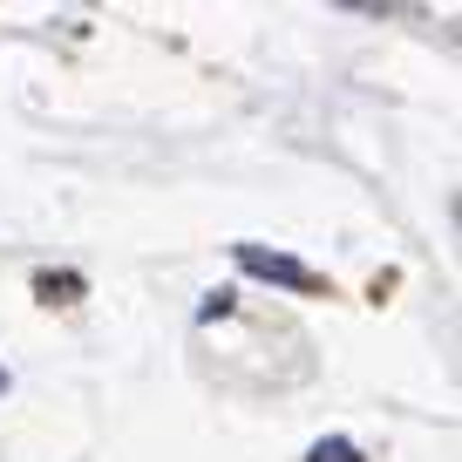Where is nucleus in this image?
<instances>
[{
	"mask_svg": "<svg viewBox=\"0 0 462 462\" xmlns=\"http://www.w3.org/2000/svg\"><path fill=\"white\" fill-rule=\"evenodd\" d=\"M238 265L245 273H259V279H279V286H292V292H313L319 279L306 273L300 259H286V252H265V245H238Z\"/></svg>",
	"mask_w": 462,
	"mask_h": 462,
	"instance_id": "nucleus-1",
	"label": "nucleus"
},
{
	"mask_svg": "<svg viewBox=\"0 0 462 462\" xmlns=\"http://www.w3.org/2000/svg\"><path fill=\"white\" fill-rule=\"evenodd\" d=\"M306 462H361V448L346 442V435H327V442L306 448Z\"/></svg>",
	"mask_w": 462,
	"mask_h": 462,
	"instance_id": "nucleus-2",
	"label": "nucleus"
},
{
	"mask_svg": "<svg viewBox=\"0 0 462 462\" xmlns=\"http://www.w3.org/2000/svg\"><path fill=\"white\" fill-rule=\"evenodd\" d=\"M0 388H7V367H0Z\"/></svg>",
	"mask_w": 462,
	"mask_h": 462,
	"instance_id": "nucleus-3",
	"label": "nucleus"
}]
</instances>
